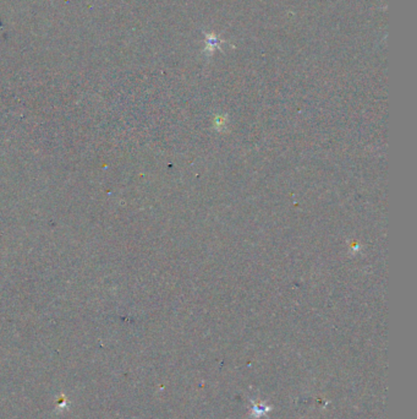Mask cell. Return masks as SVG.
I'll return each mask as SVG.
<instances>
[{"label": "cell", "instance_id": "cell-1", "mask_svg": "<svg viewBox=\"0 0 417 419\" xmlns=\"http://www.w3.org/2000/svg\"><path fill=\"white\" fill-rule=\"evenodd\" d=\"M223 43H225V41L220 40L213 32L205 33V47L203 49V54L207 55V57H212L217 49H222Z\"/></svg>", "mask_w": 417, "mask_h": 419}]
</instances>
